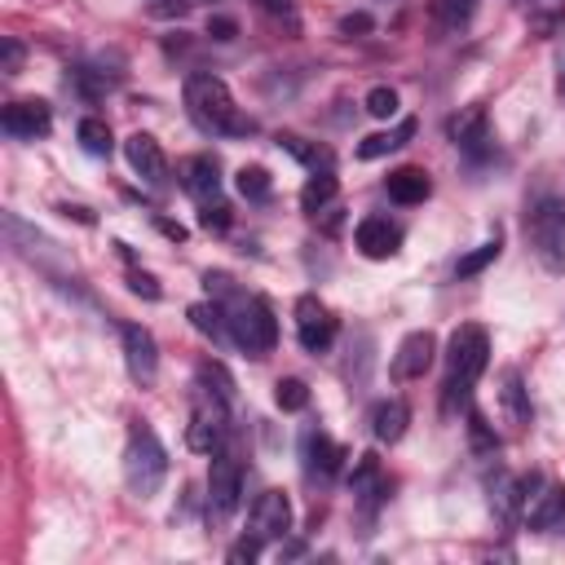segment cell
<instances>
[{"label":"cell","mask_w":565,"mask_h":565,"mask_svg":"<svg viewBox=\"0 0 565 565\" xmlns=\"http://www.w3.org/2000/svg\"><path fill=\"white\" fill-rule=\"evenodd\" d=\"M181 97H185V115L212 137H252L256 132V119L234 106L225 79H216V75H203V71L185 75Z\"/></svg>","instance_id":"obj_1"},{"label":"cell","mask_w":565,"mask_h":565,"mask_svg":"<svg viewBox=\"0 0 565 565\" xmlns=\"http://www.w3.org/2000/svg\"><path fill=\"white\" fill-rule=\"evenodd\" d=\"M486 362H490L486 327H477V322L455 327L450 349H446V380H441V406H446V411H455V406H468V402H472V388H477V380H481Z\"/></svg>","instance_id":"obj_2"},{"label":"cell","mask_w":565,"mask_h":565,"mask_svg":"<svg viewBox=\"0 0 565 565\" xmlns=\"http://www.w3.org/2000/svg\"><path fill=\"white\" fill-rule=\"evenodd\" d=\"M124 481L137 499H154L168 481V450L159 441V433L150 424H132L128 428V446H124Z\"/></svg>","instance_id":"obj_3"},{"label":"cell","mask_w":565,"mask_h":565,"mask_svg":"<svg viewBox=\"0 0 565 565\" xmlns=\"http://www.w3.org/2000/svg\"><path fill=\"white\" fill-rule=\"evenodd\" d=\"M525 238L547 274H565V199L539 194L525 212Z\"/></svg>","instance_id":"obj_4"},{"label":"cell","mask_w":565,"mask_h":565,"mask_svg":"<svg viewBox=\"0 0 565 565\" xmlns=\"http://www.w3.org/2000/svg\"><path fill=\"white\" fill-rule=\"evenodd\" d=\"M225 327L247 358H265L278 344V318L260 296H234L225 305Z\"/></svg>","instance_id":"obj_5"},{"label":"cell","mask_w":565,"mask_h":565,"mask_svg":"<svg viewBox=\"0 0 565 565\" xmlns=\"http://www.w3.org/2000/svg\"><path fill=\"white\" fill-rule=\"evenodd\" d=\"M243 503V468L234 455H216L212 450V468H207V521L225 525Z\"/></svg>","instance_id":"obj_6"},{"label":"cell","mask_w":565,"mask_h":565,"mask_svg":"<svg viewBox=\"0 0 565 565\" xmlns=\"http://www.w3.org/2000/svg\"><path fill=\"white\" fill-rule=\"evenodd\" d=\"M225 406L230 402H221L216 393H199V402H194V411H190V428H185V441H190V450H199V455H212L221 441H225Z\"/></svg>","instance_id":"obj_7"},{"label":"cell","mask_w":565,"mask_h":565,"mask_svg":"<svg viewBox=\"0 0 565 565\" xmlns=\"http://www.w3.org/2000/svg\"><path fill=\"white\" fill-rule=\"evenodd\" d=\"M335 331H340V322L331 318V309L318 296L296 300V340L305 353H327L335 344Z\"/></svg>","instance_id":"obj_8"},{"label":"cell","mask_w":565,"mask_h":565,"mask_svg":"<svg viewBox=\"0 0 565 565\" xmlns=\"http://www.w3.org/2000/svg\"><path fill=\"white\" fill-rule=\"evenodd\" d=\"M119 340H124L128 375H132L137 384H154V375H159V344H154L150 327H141V322H124V327H119Z\"/></svg>","instance_id":"obj_9"},{"label":"cell","mask_w":565,"mask_h":565,"mask_svg":"<svg viewBox=\"0 0 565 565\" xmlns=\"http://www.w3.org/2000/svg\"><path fill=\"white\" fill-rule=\"evenodd\" d=\"M300 459H305V477H309V481H318V486H327V481L344 468L349 450H344L340 441H331L322 428H309V433H305V441H300Z\"/></svg>","instance_id":"obj_10"},{"label":"cell","mask_w":565,"mask_h":565,"mask_svg":"<svg viewBox=\"0 0 565 565\" xmlns=\"http://www.w3.org/2000/svg\"><path fill=\"white\" fill-rule=\"evenodd\" d=\"M0 128H4L9 137H18V141H35V137H49L53 110H49V102H40V97L9 102V106L0 110Z\"/></svg>","instance_id":"obj_11"},{"label":"cell","mask_w":565,"mask_h":565,"mask_svg":"<svg viewBox=\"0 0 565 565\" xmlns=\"http://www.w3.org/2000/svg\"><path fill=\"white\" fill-rule=\"evenodd\" d=\"M177 177H181V190L190 199H199V203H216L221 199V163L212 154H185Z\"/></svg>","instance_id":"obj_12"},{"label":"cell","mask_w":565,"mask_h":565,"mask_svg":"<svg viewBox=\"0 0 565 565\" xmlns=\"http://www.w3.org/2000/svg\"><path fill=\"white\" fill-rule=\"evenodd\" d=\"M446 137L463 150V154H486L490 150V119H486V106H463L459 115H450L446 124Z\"/></svg>","instance_id":"obj_13"},{"label":"cell","mask_w":565,"mask_h":565,"mask_svg":"<svg viewBox=\"0 0 565 565\" xmlns=\"http://www.w3.org/2000/svg\"><path fill=\"white\" fill-rule=\"evenodd\" d=\"M287 530H291V499L282 490L256 494V503H252V534H260L269 543V539H287Z\"/></svg>","instance_id":"obj_14"},{"label":"cell","mask_w":565,"mask_h":565,"mask_svg":"<svg viewBox=\"0 0 565 565\" xmlns=\"http://www.w3.org/2000/svg\"><path fill=\"white\" fill-rule=\"evenodd\" d=\"M353 243H358V252H362L366 260H388V256H397V247H402V230H397L388 216H366V221H358Z\"/></svg>","instance_id":"obj_15"},{"label":"cell","mask_w":565,"mask_h":565,"mask_svg":"<svg viewBox=\"0 0 565 565\" xmlns=\"http://www.w3.org/2000/svg\"><path fill=\"white\" fill-rule=\"evenodd\" d=\"M349 490H353V499H358V508L366 512V516H375V508L384 503V494H388V481H384V472H380V459L366 450V455H358V463H353V472H349Z\"/></svg>","instance_id":"obj_16"},{"label":"cell","mask_w":565,"mask_h":565,"mask_svg":"<svg viewBox=\"0 0 565 565\" xmlns=\"http://www.w3.org/2000/svg\"><path fill=\"white\" fill-rule=\"evenodd\" d=\"M433 358H437V335L433 331H411L393 353V375L397 380H419L433 366Z\"/></svg>","instance_id":"obj_17"},{"label":"cell","mask_w":565,"mask_h":565,"mask_svg":"<svg viewBox=\"0 0 565 565\" xmlns=\"http://www.w3.org/2000/svg\"><path fill=\"white\" fill-rule=\"evenodd\" d=\"M124 159H128V168H132L146 185H159V181H163V172H168L163 146H159L150 132H132V137L124 141Z\"/></svg>","instance_id":"obj_18"},{"label":"cell","mask_w":565,"mask_h":565,"mask_svg":"<svg viewBox=\"0 0 565 565\" xmlns=\"http://www.w3.org/2000/svg\"><path fill=\"white\" fill-rule=\"evenodd\" d=\"M486 490H490V512H494L499 525H512L516 516H525V490H521V477H512V472L499 468V472L486 481Z\"/></svg>","instance_id":"obj_19"},{"label":"cell","mask_w":565,"mask_h":565,"mask_svg":"<svg viewBox=\"0 0 565 565\" xmlns=\"http://www.w3.org/2000/svg\"><path fill=\"white\" fill-rule=\"evenodd\" d=\"M406 424H411V406H406L402 397H384V402L371 406V437H375L380 446L402 441V437H406Z\"/></svg>","instance_id":"obj_20"},{"label":"cell","mask_w":565,"mask_h":565,"mask_svg":"<svg viewBox=\"0 0 565 565\" xmlns=\"http://www.w3.org/2000/svg\"><path fill=\"white\" fill-rule=\"evenodd\" d=\"M525 525L530 530H556V525H565V486L561 481L539 486V494L525 503Z\"/></svg>","instance_id":"obj_21"},{"label":"cell","mask_w":565,"mask_h":565,"mask_svg":"<svg viewBox=\"0 0 565 565\" xmlns=\"http://www.w3.org/2000/svg\"><path fill=\"white\" fill-rule=\"evenodd\" d=\"M384 190H388L393 203H406L411 207V203H424L433 194V181H428L424 168H397V172L384 177Z\"/></svg>","instance_id":"obj_22"},{"label":"cell","mask_w":565,"mask_h":565,"mask_svg":"<svg viewBox=\"0 0 565 565\" xmlns=\"http://www.w3.org/2000/svg\"><path fill=\"white\" fill-rule=\"evenodd\" d=\"M411 137H415V119H397L388 132H371V137H362V141H358V159H384V154L402 150Z\"/></svg>","instance_id":"obj_23"},{"label":"cell","mask_w":565,"mask_h":565,"mask_svg":"<svg viewBox=\"0 0 565 565\" xmlns=\"http://www.w3.org/2000/svg\"><path fill=\"white\" fill-rule=\"evenodd\" d=\"M499 397H503L508 419H512L516 428H530V419H534V411H530V388L521 384L516 371H503V388H499Z\"/></svg>","instance_id":"obj_24"},{"label":"cell","mask_w":565,"mask_h":565,"mask_svg":"<svg viewBox=\"0 0 565 565\" xmlns=\"http://www.w3.org/2000/svg\"><path fill=\"white\" fill-rule=\"evenodd\" d=\"M335 194H340V181L331 177V168H322V172H313V177L300 185V207L318 216V212H327V203H331Z\"/></svg>","instance_id":"obj_25"},{"label":"cell","mask_w":565,"mask_h":565,"mask_svg":"<svg viewBox=\"0 0 565 565\" xmlns=\"http://www.w3.org/2000/svg\"><path fill=\"white\" fill-rule=\"evenodd\" d=\"M278 146H282L291 159H300L305 168H313V172L331 168V150H322L318 141H305V137H296V132H278Z\"/></svg>","instance_id":"obj_26"},{"label":"cell","mask_w":565,"mask_h":565,"mask_svg":"<svg viewBox=\"0 0 565 565\" xmlns=\"http://www.w3.org/2000/svg\"><path fill=\"white\" fill-rule=\"evenodd\" d=\"M75 137H79V146L88 150V154H110V146H115V137H110V124L106 119H97V115H84L79 119V128H75Z\"/></svg>","instance_id":"obj_27"},{"label":"cell","mask_w":565,"mask_h":565,"mask_svg":"<svg viewBox=\"0 0 565 565\" xmlns=\"http://www.w3.org/2000/svg\"><path fill=\"white\" fill-rule=\"evenodd\" d=\"M499 252H503V238H499V230H494L481 247H472L468 256H459V260H455V278H472V274H481L490 260H499Z\"/></svg>","instance_id":"obj_28"},{"label":"cell","mask_w":565,"mask_h":565,"mask_svg":"<svg viewBox=\"0 0 565 565\" xmlns=\"http://www.w3.org/2000/svg\"><path fill=\"white\" fill-rule=\"evenodd\" d=\"M234 185H238V194L252 199V203H265L269 190H274V181H269V172H265L260 163H243V168L234 172Z\"/></svg>","instance_id":"obj_29"},{"label":"cell","mask_w":565,"mask_h":565,"mask_svg":"<svg viewBox=\"0 0 565 565\" xmlns=\"http://www.w3.org/2000/svg\"><path fill=\"white\" fill-rule=\"evenodd\" d=\"M477 13V0H433V18L441 31H463Z\"/></svg>","instance_id":"obj_30"},{"label":"cell","mask_w":565,"mask_h":565,"mask_svg":"<svg viewBox=\"0 0 565 565\" xmlns=\"http://www.w3.org/2000/svg\"><path fill=\"white\" fill-rule=\"evenodd\" d=\"M190 322H194V331H203L207 340H225L230 335V327H225V305H190Z\"/></svg>","instance_id":"obj_31"},{"label":"cell","mask_w":565,"mask_h":565,"mask_svg":"<svg viewBox=\"0 0 565 565\" xmlns=\"http://www.w3.org/2000/svg\"><path fill=\"white\" fill-rule=\"evenodd\" d=\"M468 441H472V450L477 455H494L499 450V437H494V428L486 424V415L468 402Z\"/></svg>","instance_id":"obj_32"},{"label":"cell","mask_w":565,"mask_h":565,"mask_svg":"<svg viewBox=\"0 0 565 565\" xmlns=\"http://www.w3.org/2000/svg\"><path fill=\"white\" fill-rule=\"evenodd\" d=\"M199 388L216 393L221 402H234V380H230V371H225L221 362H203V366H199Z\"/></svg>","instance_id":"obj_33"},{"label":"cell","mask_w":565,"mask_h":565,"mask_svg":"<svg viewBox=\"0 0 565 565\" xmlns=\"http://www.w3.org/2000/svg\"><path fill=\"white\" fill-rule=\"evenodd\" d=\"M274 402H278V411H287V415H291V411H305V406H309L305 380H296V375H291V380H278V384H274Z\"/></svg>","instance_id":"obj_34"},{"label":"cell","mask_w":565,"mask_h":565,"mask_svg":"<svg viewBox=\"0 0 565 565\" xmlns=\"http://www.w3.org/2000/svg\"><path fill=\"white\" fill-rule=\"evenodd\" d=\"M366 115L371 119H393L397 115V88H388V84H375L371 93H366Z\"/></svg>","instance_id":"obj_35"},{"label":"cell","mask_w":565,"mask_h":565,"mask_svg":"<svg viewBox=\"0 0 565 565\" xmlns=\"http://www.w3.org/2000/svg\"><path fill=\"white\" fill-rule=\"evenodd\" d=\"M199 225H203V230H230V207H225L221 199H216V203H203Z\"/></svg>","instance_id":"obj_36"},{"label":"cell","mask_w":565,"mask_h":565,"mask_svg":"<svg viewBox=\"0 0 565 565\" xmlns=\"http://www.w3.org/2000/svg\"><path fill=\"white\" fill-rule=\"evenodd\" d=\"M260 543H265L260 534H247V539H238V543L230 547V561H234V565H243V561H256V556H260Z\"/></svg>","instance_id":"obj_37"},{"label":"cell","mask_w":565,"mask_h":565,"mask_svg":"<svg viewBox=\"0 0 565 565\" xmlns=\"http://www.w3.org/2000/svg\"><path fill=\"white\" fill-rule=\"evenodd\" d=\"M18 66H22V44L18 40H0V71L18 75Z\"/></svg>","instance_id":"obj_38"},{"label":"cell","mask_w":565,"mask_h":565,"mask_svg":"<svg viewBox=\"0 0 565 565\" xmlns=\"http://www.w3.org/2000/svg\"><path fill=\"white\" fill-rule=\"evenodd\" d=\"M128 291H132V296H146V300H159V282H154L150 274H141V269L128 274Z\"/></svg>","instance_id":"obj_39"},{"label":"cell","mask_w":565,"mask_h":565,"mask_svg":"<svg viewBox=\"0 0 565 565\" xmlns=\"http://www.w3.org/2000/svg\"><path fill=\"white\" fill-rule=\"evenodd\" d=\"M190 9H194V0H154L150 18H185Z\"/></svg>","instance_id":"obj_40"},{"label":"cell","mask_w":565,"mask_h":565,"mask_svg":"<svg viewBox=\"0 0 565 565\" xmlns=\"http://www.w3.org/2000/svg\"><path fill=\"white\" fill-rule=\"evenodd\" d=\"M207 35H212V40H234V35H238V22L225 18V13H212V18H207Z\"/></svg>","instance_id":"obj_41"},{"label":"cell","mask_w":565,"mask_h":565,"mask_svg":"<svg viewBox=\"0 0 565 565\" xmlns=\"http://www.w3.org/2000/svg\"><path fill=\"white\" fill-rule=\"evenodd\" d=\"M375 22H371V13H344L340 18V35H366Z\"/></svg>","instance_id":"obj_42"},{"label":"cell","mask_w":565,"mask_h":565,"mask_svg":"<svg viewBox=\"0 0 565 565\" xmlns=\"http://www.w3.org/2000/svg\"><path fill=\"white\" fill-rule=\"evenodd\" d=\"M154 225H159V234H163V238H172V243H185V238H190V230H185L181 221H168V216H154Z\"/></svg>","instance_id":"obj_43"},{"label":"cell","mask_w":565,"mask_h":565,"mask_svg":"<svg viewBox=\"0 0 565 565\" xmlns=\"http://www.w3.org/2000/svg\"><path fill=\"white\" fill-rule=\"evenodd\" d=\"M556 93H561V97H565V71H561V79H556Z\"/></svg>","instance_id":"obj_44"},{"label":"cell","mask_w":565,"mask_h":565,"mask_svg":"<svg viewBox=\"0 0 565 565\" xmlns=\"http://www.w3.org/2000/svg\"><path fill=\"white\" fill-rule=\"evenodd\" d=\"M547 4H556V0H547Z\"/></svg>","instance_id":"obj_45"}]
</instances>
